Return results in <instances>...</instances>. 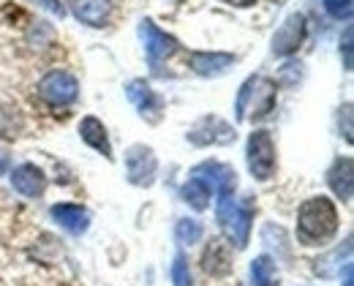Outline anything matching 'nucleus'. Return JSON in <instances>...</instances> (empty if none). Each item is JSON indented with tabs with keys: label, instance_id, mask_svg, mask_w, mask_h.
<instances>
[{
	"label": "nucleus",
	"instance_id": "nucleus-1",
	"mask_svg": "<svg viewBox=\"0 0 354 286\" xmlns=\"http://www.w3.org/2000/svg\"><path fill=\"white\" fill-rule=\"evenodd\" d=\"M338 232V210L327 196H310L297 213V240L303 245H324Z\"/></svg>",
	"mask_w": 354,
	"mask_h": 286
},
{
	"label": "nucleus",
	"instance_id": "nucleus-2",
	"mask_svg": "<svg viewBox=\"0 0 354 286\" xmlns=\"http://www.w3.org/2000/svg\"><path fill=\"white\" fill-rule=\"evenodd\" d=\"M272 106H275V85L267 82L265 77H248L240 88L234 115H237V120H245L251 112L259 120V117H267L272 112Z\"/></svg>",
	"mask_w": 354,
	"mask_h": 286
},
{
	"label": "nucleus",
	"instance_id": "nucleus-3",
	"mask_svg": "<svg viewBox=\"0 0 354 286\" xmlns=\"http://www.w3.org/2000/svg\"><path fill=\"white\" fill-rule=\"evenodd\" d=\"M218 210V221L226 229L229 240L234 242V248H245L248 235H251V221H254V204H240L237 199H229L216 207Z\"/></svg>",
	"mask_w": 354,
	"mask_h": 286
},
{
	"label": "nucleus",
	"instance_id": "nucleus-4",
	"mask_svg": "<svg viewBox=\"0 0 354 286\" xmlns=\"http://www.w3.org/2000/svg\"><path fill=\"white\" fill-rule=\"evenodd\" d=\"M191 178L202 180L210 191L218 193V204L234 199V189H237V175L229 164L223 161H202L191 169Z\"/></svg>",
	"mask_w": 354,
	"mask_h": 286
},
{
	"label": "nucleus",
	"instance_id": "nucleus-5",
	"mask_svg": "<svg viewBox=\"0 0 354 286\" xmlns=\"http://www.w3.org/2000/svg\"><path fill=\"white\" fill-rule=\"evenodd\" d=\"M139 36H142V44H145V55H147L150 68L158 74L161 66H164V60H169L177 52V41L169 33H164L153 19H142L139 22Z\"/></svg>",
	"mask_w": 354,
	"mask_h": 286
},
{
	"label": "nucleus",
	"instance_id": "nucleus-6",
	"mask_svg": "<svg viewBox=\"0 0 354 286\" xmlns=\"http://www.w3.org/2000/svg\"><path fill=\"white\" fill-rule=\"evenodd\" d=\"M248 169L257 180H270L275 172V142L265 128L248 137Z\"/></svg>",
	"mask_w": 354,
	"mask_h": 286
},
{
	"label": "nucleus",
	"instance_id": "nucleus-7",
	"mask_svg": "<svg viewBox=\"0 0 354 286\" xmlns=\"http://www.w3.org/2000/svg\"><path fill=\"white\" fill-rule=\"evenodd\" d=\"M39 95L52 106H66L74 104L80 95V82L68 71H49L44 79L39 82Z\"/></svg>",
	"mask_w": 354,
	"mask_h": 286
},
{
	"label": "nucleus",
	"instance_id": "nucleus-8",
	"mask_svg": "<svg viewBox=\"0 0 354 286\" xmlns=\"http://www.w3.org/2000/svg\"><path fill=\"white\" fill-rule=\"evenodd\" d=\"M156 169H158V161H156V153L147 147V144H131L126 150V178L133 186H153L156 180Z\"/></svg>",
	"mask_w": 354,
	"mask_h": 286
},
{
	"label": "nucleus",
	"instance_id": "nucleus-9",
	"mask_svg": "<svg viewBox=\"0 0 354 286\" xmlns=\"http://www.w3.org/2000/svg\"><path fill=\"white\" fill-rule=\"evenodd\" d=\"M188 142L196 144V147H207V144H232L234 142V128L216 117V115H207L202 120H196L188 131Z\"/></svg>",
	"mask_w": 354,
	"mask_h": 286
},
{
	"label": "nucleus",
	"instance_id": "nucleus-10",
	"mask_svg": "<svg viewBox=\"0 0 354 286\" xmlns=\"http://www.w3.org/2000/svg\"><path fill=\"white\" fill-rule=\"evenodd\" d=\"M306 33H308V25H306V17H303V14L286 17V22H283V25L275 30V36H272V55H278V57L295 55L297 49L303 47Z\"/></svg>",
	"mask_w": 354,
	"mask_h": 286
},
{
	"label": "nucleus",
	"instance_id": "nucleus-11",
	"mask_svg": "<svg viewBox=\"0 0 354 286\" xmlns=\"http://www.w3.org/2000/svg\"><path fill=\"white\" fill-rule=\"evenodd\" d=\"M126 95H129V101L136 106V112H139L147 123H158V120H161L164 101H161V95L156 93L145 79L129 82V85H126Z\"/></svg>",
	"mask_w": 354,
	"mask_h": 286
},
{
	"label": "nucleus",
	"instance_id": "nucleus-12",
	"mask_svg": "<svg viewBox=\"0 0 354 286\" xmlns=\"http://www.w3.org/2000/svg\"><path fill=\"white\" fill-rule=\"evenodd\" d=\"M11 186L14 191H19L28 199H36L46 191V175L36 166V164H19L11 172Z\"/></svg>",
	"mask_w": 354,
	"mask_h": 286
},
{
	"label": "nucleus",
	"instance_id": "nucleus-13",
	"mask_svg": "<svg viewBox=\"0 0 354 286\" xmlns=\"http://www.w3.org/2000/svg\"><path fill=\"white\" fill-rule=\"evenodd\" d=\"M327 183H330V189L333 193L341 199V202H352V193H354V161L346 155V158H338L333 166H330V172H327Z\"/></svg>",
	"mask_w": 354,
	"mask_h": 286
},
{
	"label": "nucleus",
	"instance_id": "nucleus-14",
	"mask_svg": "<svg viewBox=\"0 0 354 286\" xmlns=\"http://www.w3.org/2000/svg\"><path fill=\"white\" fill-rule=\"evenodd\" d=\"M49 216L57 221V227H63L68 235H85L90 227V216L85 207H80V204H68V202H63V204H55L52 210H49Z\"/></svg>",
	"mask_w": 354,
	"mask_h": 286
},
{
	"label": "nucleus",
	"instance_id": "nucleus-15",
	"mask_svg": "<svg viewBox=\"0 0 354 286\" xmlns=\"http://www.w3.org/2000/svg\"><path fill=\"white\" fill-rule=\"evenodd\" d=\"M234 55L229 52H191L188 55V66L199 74V77H218L226 68H232Z\"/></svg>",
	"mask_w": 354,
	"mask_h": 286
},
{
	"label": "nucleus",
	"instance_id": "nucleus-16",
	"mask_svg": "<svg viewBox=\"0 0 354 286\" xmlns=\"http://www.w3.org/2000/svg\"><path fill=\"white\" fill-rule=\"evenodd\" d=\"M80 137L85 140V144H90L93 150H98L104 158L112 161V144H109V134L104 128V123L98 117H85L80 123Z\"/></svg>",
	"mask_w": 354,
	"mask_h": 286
},
{
	"label": "nucleus",
	"instance_id": "nucleus-17",
	"mask_svg": "<svg viewBox=\"0 0 354 286\" xmlns=\"http://www.w3.org/2000/svg\"><path fill=\"white\" fill-rule=\"evenodd\" d=\"M74 14L80 22L90 28H101L109 17V3L106 0H74Z\"/></svg>",
	"mask_w": 354,
	"mask_h": 286
},
{
	"label": "nucleus",
	"instance_id": "nucleus-18",
	"mask_svg": "<svg viewBox=\"0 0 354 286\" xmlns=\"http://www.w3.org/2000/svg\"><path fill=\"white\" fill-rule=\"evenodd\" d=\"M251 281L254 286H278V265L272 256H257L251 262Z\"/></svg>",
	"mask_w": 354,
	"mask_h": 286
},
{
	"label": "nucleus",
	"instance_id": "nucleus-19",
	"mask_svg": "<svg viewBox=\"0 0 354 286\" xmlns=\"http://www.w3.org/2000/svg\"><path fill=\"white\" fill-rule=\"evenodd\" d=\"M202 265H205V270L207 273H213V276H223V273H229V251L223 248L221 240H213L210 242V248L205 251V256H202Z\"/></svg>",
	"mask_w": 354,
	"mask_h": 286
},
{
	"label": "nucleus",
	"instance_id": "nucleus-20",
	"mask_svg": "<svg viewBox=\"0 0 354 286\" xmlns=\"http://www.w3.org/2000/svg\"><path fill=\"white\" fill-rule=\"evenodd\" d=\"M210 193H213V191L207 189L202 180H196V178H191V180L180 189L183 202H188L194 210H207V207H210Z\"/></svg>",
	"mask_w": 354,
	"mask_h": 286
},
{
	"label": "nucleus",
	"instance_id": "nucleus-21",
	"mask_svg": "<svg viewBox=\"0 0 354 286\" xmlns=\"http://www.w3.org/2000/svg\"><path fill=\"white\" fill-rule=\"evenodd\" d=\"M205 235V227H202V221H196V218H180L175 227V238L177 242H183V245H196L199 240Z\"/></svg>",
	"mask_w": 354,
	"mask_h": 286
},
{
	"label": "nucleus",
	"instance_id": "nucleus-22",
	"mask_svg": "<svg viewBox=\"0 0 354 286\" xmlns=\"http://www.w3.org/2000/svg\"><path fill=\"white\" fill-rule=\"evenodd\" d=\"M172 284L191 286V270H188V259H185V254H177L175 262H172Z\"/></svg>",
	"mask_w": 354,
	"mask_h": 286
},
{
	"label": "nucleus",
	"instance_id": "nucleus-23",
	"mask_svg": "<svg viewBox=\"0 0 354 286\" xmlns=\"http://www.w3.org/2000/svg\"><path fill=\"white\" fill-rule=\"evenodd\" d=\"M333 19H352V0H322Z\"/></svg>",
	"mask_w": 354,
	"mask_h": 286
},
{
	"label": "nucleus",
	"instance_id": "nucleus-24",
	"mask_svg": "<svg viewBox=\"0 0 354 286\" xmlns=\"http://www.w3.org/2000/svg\"><path fill=\"white\" fill-rule=\"evenodd\" d=\"M341 52H344V68L352 71L354 60H352V28L344 30V44H341Z\"/></svg>",
	"mask_w": 354,
	"mask_h": 286
},
{
	"label": "nucleus",
	"instance_id": "nucleus-25",
	"mask_svg": "<svg viewBox=\"0 0 354 286\" xmlns=\"http://www.w3.org/2000/svg\"><path fill=\"white\" fill-rule=\"evenodd\" d=\"M344 137L352 142V104H344Z\"/></svg>",
	"mask_w": 354,
	"mask_h": 286
},
{
	"label": "nucleus",
	"instance_id": "nucleus-26",
	"mask_svg": "<svg viewBox=\"0 0 354 286\" xmlns=\"http://www.w3.org/2000/svg\"><path fill=\"white\" fill-rule=\"evenodd\" d=\"M39 6H44L46 11H52V14H57V17H63L66 14V8H63V3L60 0H36Z\"/></svg>",
	"mask_w": 354,
	"mask_h": 286
},
{
	"label": "nucleus",
	"instance_id": "nucleus-27",
	"mask_svg": "<svg viewBox=\"0 0 354 286\" xmlns=\"http://www.w3.org/2000/svg\"><path fill=\"white\" fill-rule=\"evenodd\" d=\"M352 270H354L352 259H346L344 262V286H352Z\"/></svg>",
	"mask_w": 354,
	"mask_h": 286
},
{
	"label": "nucleus",
	"instance_id": "nucleus-28",
	"mask_svg": "<svg viewBox=\"0 0 354 286\" xmlns=\"http://www.w3.org/2000/svg\"><path fill=\"white\" fill-rule=\"evenodd\" d=\"M223 3H229V6H240V8H245V6H254L257 0H223Z\"/></svg>",
	"mask_w": 354,
	"mask_h": 286
},
{
	"label": "nucleus",
	"instance_id": "nucleus-29",
	"mask_svg": "<svg viewBox=\"0 0 354 286\" xmlns=\"http://www.w3.org/2000/svg\"><path fill=\"white\" fill-rule=\"evenodd\" d=\"M3 172H8V155L0 153V175H3Z\"/></svg>",
	"mask_w": 354,
	"mask_h": 286
}]
</instances>
